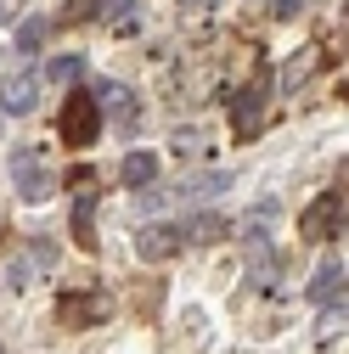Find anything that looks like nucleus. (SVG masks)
<instances>
[{
    "mask_svg": "<svg viewBox=\"0 0 349 354\" xmlns=\"http://www.w3.org/2000/svg\"><path fill=\"white\" fill-rule=\"evenodd\" d=\"M57 129H62V141H68L73 152L96 147V136H102V107H96V96H84V91H68Z\"/></svg>",
    "mask_w": 349,
    "mask_h": 354,
    "instance_id": "1",
    "label": "nucleus"
},
{
    "mask_svg": "<svg viewBox=\"0 0 349 354\" xmlns=\"http://www.w3.org/2000/svg\"><path fill=\"white\" fill-rule=\"evenodd\" d=\"M113 315V292L107 287H79V292H62L57 298V321L68 332H84V326H102Z\"/></svg>",
    "mask_w": 349,
    "mask_h": 354,
    "instance_id": "2",
    "label": "nucleus"
},
{
    "mask_svg": "<svg viewBox=\"0 0 349 354\" xmlns=\"http://www.w3.org/2000/svg\"><path fill=\"white\" fill-rule=\"evenodd\" d=\"M12 180H17L23 203H51V192H57V174L46 169L39 147H12Z\"/></svg>",
    "mask_w": 349,
    "mask_h": 354,
    "instance_id": "3",
    "label": "nucleus"
},
{
    "mask_svg": "<svg viewBox=\"0 0 349 354\" xmlns=\"http://www.w3.org/2000/svg\"><path fill=\"white\" fill-rule=\"evenodd\" d=\"M298 236H304V242H332V236H343V186L321 192L310 208L298 214Z\"/></svg>",
    "mask_w": 349,
    "mask_h": 354,
    "instance_id": "4",
    "label": "nucleus"
},
{
    "mask_svg": "<svg viewBox=\"0 0 349 354\" xmlns=\"http://www.w3.org/2000/svg\"><path fill=\"white\" fill-rule=\"evenodd\" d=\"M73 248L79 253L102 248V236H96V174H79L73 180Z\"/></svg>",
    "mask_w": 349,
    "mask_h": 354,
    "instance_id": "5",
    "label": "nucleus"
},
{
    "mask_svg": "<svg viewBox=\"0 0 349 354\" xmlns=\"http://www.w3.org/2000/svg\"><path fill=\"white\" fill-rule=\"evenodd\" d=\"M181 248H186V231L181 225H163V219H158V225H141V236H136V253L147 264H163V259L181 253Z\"/></svg>",
    "mask_w": 349,
    "mask_h": 354,
    "instance_id": "6",
    "label": "nucleus"
},
{
    "mask_svg": "<svg viewBox=\"0 0 349 354\" xmlns=\"http://www.w3.org/2000/svg\"><path fill=\"white\" fill-rule=\"evenodd\" d=\"M259 129H265V84H253V91H242L231 102V136L248 141V136H259Z\"/></svg>",
    "mask_w": 349,
    "mask_h": 354,
    "instance_id": "7",
    "label": "nucleus"
},
{
    "mask_svg": "<svg viewBox=\"0 0 349 354\" xmlns=\"http://www.w3.org/2000/svg\"><path fill=\"white\" fill-rule=\"evenodd\" d=\"M34 102H39V73H6V79H0V107H6V113H34Z\"/></svg>",
    "mask_w": 349,
    "mask_h": 354,
    "instance_id": "8",
    "label": "nucleus"
},
{
    "mask_svg": "<svg viewBox=\"0 0 349 354\" xmlns=\"http://www.w3.org/2000/svg\"><path fill=\"white\" fill-rule=\"evenodd\" d=\"M310 304H321V309L343 304V259H327L321 270L310 276Z\"/></svg>",
    "mask_w": 349,
    "mask_h": 354,
    "instance_id": "9",
    "label": "nucleus"
},
{
    "mask_svg": "<svg viewBox=\"0 0 349 354\" xmlns=\"http://www.w3.org/2000/svg\"><path fill=\"white\" fill-rule=\"evenodd\" d=\"M96 107H102V113H113L118 124H136V102H129V91H124V84H113V79H107V84H96Z\"/></svg>",
    "mask_w": 349,
    "mask_h": 354,
    "instance_id": "10",
    "label": "nucleus"
},
{
    "mask_svg": "<svg viewBox=\"0 0 349 354\" xmlns=\"http://www.w3.org/2000/svg\"><path fill=\"white\" fill-rule=\"evenodd\" d=\"M118 180H124V186H136V192L152 186V180H158V158H152V152H129V158L118 163Z\"/></svg>",
    "mask_w": 349,
    "mask_h": 354,
    "instance_id": "11",
    "label": "nucleus"
},
{
    "mask_svg": "<svg viewBox=\"0 0 349 354\" xmlns=\"http://www.w3.org/2000/svg\"><path fill=\"white\" fill-rule=\"evenodd\" d=\"M46 34H51V23H46V17H28V23L17 28V51H12V57L28 68V62L39 57V46H46Z\"/></svg>",
    "mask_w": 349,
    "mask_h": 354,
    "instance_id": "12",
    "label": "nucleus"
},
{
    "mask_svg": "<svg viewBox=\"0 0 349 354\" xmlns=\"http://www.w3.org/2000/svg\"><path fill=\"white\" fill-rule=\"evenodd\" d=\"M316 62H321V51H316V46H310V51H298V62H287V68H282V84H287V91H298V84L316 73Z\"/></svg>",
    "mask_w": 349,
    "mask_h": 354,
    "instance_id": "13",
    "label": "nucleus"
},
{
    "mask_svg": "<svg viewBox=\"0 0 349 354\" xmlns=\"http://www.w3.org/2000/svg\"><path fill=\"white\" fill-rule=\"evenodd\" d=\"M220 236H226V219H220V214H197V219H192V231H186V242H203V248H208V242H220Z\"/></svg>",
    "mask_w": 349,
    "mask_h": 354,
    "instance_id": "14",
    "label": "nucleus"
},
{
    "mask_svg": "<svg viewBox=\"0 0 349 354\" xmlns=\"http://www.w3.org/2000/svg\"><path fill=\"white\" fill-rule=\"evenodd\" d=\"M226 186H231V174H226V169H208V174H197V180L186 186V197H197V203H203V197H214V192H226Z\"/></svg>",
    "mask_w": 349,
    "mask_h": 354,
    "instance_id": "15",
    "label": "nucleus"
},
{
    "mask_svg": "<svg viewBox=\"0 0 349 354\" xmlns=\"http://www.w3.org/2000/svg\"><path fill=\"white\" fill-rule=\"evenodd\" d=\"M129 12H136V0H96V17H102V23L129 28Z\"/></svg>",
    "mask_w": 349,
    "mask_h": 354,
    "instance_id": "16",
    "label": "nucleus"
},
{
    "mask_svg": "<svg viewBox=\"0 0 349 354\" xmlns=\"http://www.w3.org/2000/svg\"><path fill=\"white\" fill-rule=\"evenodd\" d=\"M79 73H84V57H73V51L68 57H51V84H73Z\"/></svg>",
    "mask_w": 349,
    "mask_h": 354,
    "instance_id": "17",
    "label": "nucleus"
},
{
    "mask_svg": "<svg viewBox=\"0 0 349 354\" xmlns=\"http://www.w3.org/2000/svg\"><path fill=\"white\" fill-rule=\"evenodd\" d=\"M62 23H96V0H62Z\"/></svg>",
    "mask_w": 349,
    "mask_h": 354,
    "instance_id": "18",
    "label": "nucleus"
},
{
    "mask_svg": "<svg viewBox=\"0 0 349 354\" xmlns=\"http://www.w3.org/2000/svg\"><path fill=\"white\" fill-rule=\"evenodd\" d=\"M203 147H208V141L197 136V129H174V152H181V158H197Z\"/></svg>",
    "mask_w": 349,
    "mask_h": 354,
    "instance_id": "19",
    "label": "nucleus"
},
{
    "mask_svg": "<svg viewBox=\"0 0 349 354\" xmlns=\"http://www.w3.org/2000/svg\"><path fill=\"white\" fill-rule=\"evenodd\" d=\"M6 281H12L17 292H23V287L34 281V264H28V259H17V264H12V270H6Z\"/></svg>",
    "mask_w": 349,
    "mask_h": 354,
    "instance_id": "20",
    "label": "nucleus"
},
{
    "mask_svg": "<svg viewBox=\"0 0 349 354\" xmlns=\"http://www.w3.org/2000/svg\"><path fill=\"white\" fill-rule=\"evenodd\" d=\"M271 12H276V17H298L304 0H271Z\"/></svg>",
    "mask_w": 349,
    "mask_h": 354,
    "instance_id": "21",
    "label": "nucleus"
},
{
    "mask_svg": "<svg viewBox=\"0 0 349 354\" xmlns=\"http://www.w3.org/2000/svg\"><path fill=\"white\" fill-rule=\"evenodd\" d=\"M17 6H23V0H0V23H12V17H17Z\"/></svg>",
    "mask_w": 349,
    "mask_h": 354,
    "instance_id": "22",
    "label": "nucleus"
},
{
    "mask_svg": "<svg viewBox=\"0 0 349 354\" xmlns=\"http://www.w3.org/2000/svg\"><path fill=\"white\" fill-rule=\"evenodd\" d=\"M0 354H6V348H0Z\"/></svg>",
    "mask_w": 349,
    "mask_h": 354,
    "instance_id": "23",
    "label": "nucleus"
}]
</instances>
